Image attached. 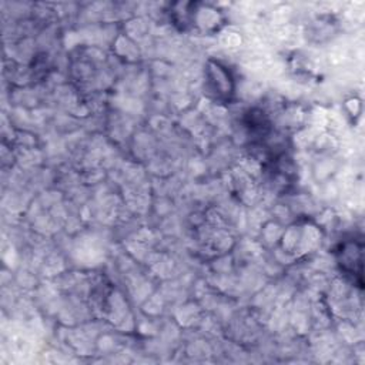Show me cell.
I'll return each mask as SVG.
<instances>
[{
	"label": "cell",
	"instance_id": "6da1fadb",
	"mask_svg": "<svg viewBox=\"0 0 365 365\" xmlns=\"http://www.w3.org/2000/svg\"><path fill=\"white\" fill-rule=\"evenodd\" d=\"M205 91L217 101H230L235 93L234 77L227 66L210 60L205 67Z\"/></svg>",
	"mask_w": 365,
	"mask_h": 365
},
{
	"label": "cell",
	"instance_id": "7a4b0ae2",
	"mask_svg": "<svg viewBox=\"0 0 365 365\" xmlns=\"http://www.w3.org/2000/svg\"><path fill=\"white\" fill-rule=\"evenodd\" d=\"M338 264L341 268L354 275L356 274L359 278L362 277V247L355 242H345L339 247L338 251Z\"/></svg>",
	"mask_w": 365,
	"mask_h": 365
}]
</instances>
